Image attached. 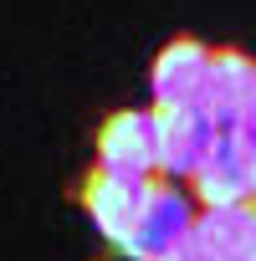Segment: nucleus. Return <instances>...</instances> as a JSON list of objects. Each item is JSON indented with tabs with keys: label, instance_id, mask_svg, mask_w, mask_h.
Returning <instances> with one entry per match:
<instances>
[{
	"label": "nucleus",
	"instance_id": "nucleus-10",
	"mask_svg": "<svg viewBox=\"0 0 256 261\" xmlns=\"http://www.w3.org/2000/svg\"><path fill=\"white\" fill-rule=\"evenodd\" d=\"M164 261H210V256H205V251H200L195 241H185V246H180L174 256H164Z\"/></svg>",
	"mask_w": 256,
	"mask_h": 261
},
{
	"label": "nucleus",
	"instance_id": "nucleus-6",
	"mask_svg": "<svg viewBox=\"0 0 256 261\" xmlns=\"http://www.w3.org/2000/svg\"><path fill=\"white\" fill-rule=\"evenodd\" d=\"M159 113V108H154ZM220 128L195 108V113H159V174L164 179H195V169L205 164V154L215 149Z\"/></svg>",
	"mask_w": 256,
	"mask_h": 261
},
{
	"label": "nucleus",
	"instance_id": "nucleus-1",
	"mask_svg": "<svg viewBox=\"0 0 256 261\" xmlns=\"http://www.w3.org/2000/svg\"><path fill=\"white\" fill-rule=\"evenodd\" d=\"M195 215H200L195 195H190L185 185L154 174V179L144 185V210H139L134 241L123 246V256H128V261H164V256H174V251L195 236Z\"/></svg>",
	"mask_w": 256,
	"mask_h": 261
},
{
	"label": "nucleus",
	"instance_id": "nucleus-5",
	"mask_svg": "<svg viewBox=\"0 0 256 261\" xmlns=\"http://www.w3.org/2000/svg\"><path fill=\"white\" fill-rule=\"evenodd\" d=\"M251 102H256V57L241 46H210V77H205L200 113L225 134Z\"/></svg>",
	"mask_w": 256,
	"mask_h": 261
},
{
	"label": "nucleus",
	"instance_id": "nucleus-2",
	"mask_svg": "<svg viewBox=\"0 0 256 261\" xmlns=\"http://www.w3.org/2000/svg\"><path fill=\"white\" fill-rule=\"evenodd\" d=\"M92 164L118 179H154L159 174V113L154 108H118L97 123Z\"/></svg>",
	"mask_w": 256,
	"mask_h": 261
},
{
	"label": "nucleus",
	"instance_id": "nucleus-3",
	"mask_svg": "<svg viewBox=\"0 0 256 261\" xmlns=\"http://www.w3.org/2000/svg\"><path fill=\"white\" fill-rule=\"evenodd\" d=\"M205 77H210V46L200 36H174L159 46L149 67L154 108L159 113H195L205 102Z\"/></svg>",
	"mask_w": 256,
	"mask_h": 261
},
{
	"label": "nucleus",
	"instance_id": "nucleus-7",
	"mask_svg": "<svg viewBox=\"0 0 256 261\" xmlns=\"http://www.w3.org/2000/svg\"><path fill=\"white\" fill-rule=\"evenodd\" d=\"M190 195H195V205L200 210H215V205H246V200H256V174H251V164L241 159V149L231 144V134H220L215 139V149L205 154V164L195 169V179H190Z\"/></svg>",
	"mask_w": 256,
	"mask_h": 261
},
{
	"label": "nucleus",
	"instance_id": "nucleus-4",
	"mask_svg": "<svg viewBox=\"0 0 256 261\" xmlns=\"http://www.w3.org/2000/svg\"><path fill=\"white\" fill-rule=\"evenodd\" d=\"M144 185L118 179V174H103L97 164L77 179V205L87 210V220L97 225V236L113 251H123L128 241H134V225H139V210H144Z\"/></svg>",
	"mask_w": 256,
	"mask_h": 261
},
{
	"label": "nucleus",
	"instance_id": "nucleus-9",
	"mask_svg": "<svg viewBox=\"0 0 256 261\" xmlns=\"http://www.w3.org/2000/svg\"><path fill=\"white\" fill-rule=\"evenodd\" d=\"M225 134H231V144L241 149V159H246V164H251V174H256V102H251V108L225 128Z\"/></svg>",
	"mask_w": 256,
	"mask_h": 261
},
{
	"label": "nucleus",
	"instance_id": "nucleus-8",
	"mask_svg": "<svg viewBox=\"0 0 256 261\" xmlns=\"http://www.w3.org/2000/svg\"><path fill=\"white\" fill-rule=\"evenodd\" d=\"M190 241H195L210 261H256V200L200 210Z\"/></svg>",
	"mask_w": 256,
	"mask_h": 261
}]
</instances>
